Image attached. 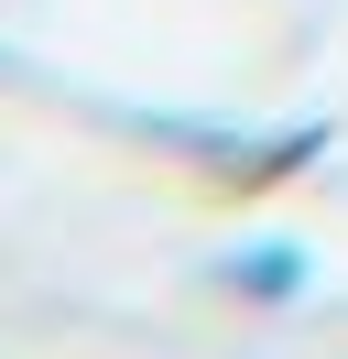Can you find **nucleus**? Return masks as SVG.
Here are the masks:
<instances>
[{"instance_id": "1", "label": "nucleus", "mask_w": 348, "mask_h": 359, "mask_svg": "<svg viewBox=\"0 0 348 359\" xmlns=\"http://www.w3.org/2000/svg\"><path fill=\"white\" fill-rule=\"evenodd\" d=\"M218 272H229V283L250 294V305H294V294H304V272H316V262H304V240H239V250H229Z\"/></svg>"}]
</instances>
